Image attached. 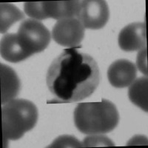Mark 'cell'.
<instances>
[{
	"instance_id": "16",
	"label": "cell",
	"mask_w": 148,
	"mask_h": 148,
	"mask_svg": "<svg viewBox=\"0 0 148 148\" xmlns=\"http://www.w3.org/2000/svg\"><path fill=\"white\" fill-rule=\"evenodd\" d=\"M137 66L145 76H147V47L141 49L137 55Z\"/></svg>"
},
{
	"instance_id": "14",
	"label": "cell",
	"mask_w": 148,
	"mask_h": 148,
	"mask_svg": "<svg viewBox=\"0 0 148 148\" xmlns=\"http://www.w3.org/2000/svg\"><path fill=\"white\" fill-rule=\"evenodd\" d=\"M82 147H113L114 143L109 138L96 134L91 136L86 137L82 143Z\"/></svg>"
},
{
	"instance_id": "3",
	"label": "cell",
	"mask_w": 148,
	"mask_h": 148,
	"mask_svg": "<svg viewBox=\"0 0 148 148\" xmlns=\"http://www.w3.org/2000/svg\"><path fill=\"white\" fill-rule=\"evenodd\" d=\"M38 110L32 101L23 99H13L2 108L3 145L9 140H18L36 125Z\"/></svg>"
},
{
	"instance_id": "10",
	"label": "cell",
	"mask_w": 148,
	"mask_h": 148,
	"mask_svg": "<svg viewBox=\"0 0 148 148\" xmlns=\"http://www.w3.org/2000/svg\"><path fill=\"white\" fill-rule=\"evenodd\" d=\"M0 76L1 102L3 104L16 97L20 90L21 83L15 71L6 64H0Z\"/></svg>"
},
{
	"instance_id": "8",
	"label": "cell",
	"mask_w": 148,
	"mask_h": 148,
	"mask_svg": "<svg viewBox=\"0 0 148 148\" xmlns=\"http://www.w3.org/2000/svg\"><path fill=\"white\" fill-rule=\"evenodd\" d=\"M119 45L125 51H139L146 47V23L133 22L125 26L120 31Z\"/></svg>"
},
{
	"instance_id": "12",
	"label": "cell",
	"mask_w": 148,
	"mask_h": 148,
	"mask_svg": "<svg viewBox=\"0 0 148 148\" xmlns=\"http://www.w3.org/2000/svg\"><path fill=\"white\" fill-rule=\"evenodd\" d=\"M147 80V76L138 78L130 84L128 90L130 101L145 112H147L148 110Z\"/></svg>"
},
{
	"instance_id": "6",
	"label": "cell",
	"mask_w": 148,
	"mask_h": 148,
	"mask_svg": "<svg viewBox=\"0 0 148 148\" xmlns=\"http://www.w3.org/2000/svg\"><path fill=\"white\" fill-rule=\"evenodd\" d=\"M110 17L108 3L104 0L81 1L77 18L84 28L98 30L105 26Z\"/></svg>"
},
{
	"instance_id": "4",
	"label": "cell",
	"mask_w": 148,
	"mask_h": 148,
	"mask_svg": "<svg viewBox=\"0 0 148 148\" xmlns=\"http://www.w3.org/2000/svg\"><path fill=\"white\" fill-rule=\"evenodd\" d=\"M81 1H47L27 2L24 4V10L28 16L36 20H44L52 18L63 19L76 17Z\"/></svg>"
},
{
	"instance_id": "7",
	"label": "cell",
	"mask_w": 148,
	"mask_h": 148,
	"mask_svg": "<svg viewBox=\"0 0 148 148\" xmlns=\"http://www.w3.org/2000/svg\"><path fill=\"white\" fill-rule=\"evenodd\" d=\"M52 36L62 46L79 47L84 36V27L76 17L58 20L52 30Z\"/></svg>"
},
{
	"instance_id": "15",
	"label": "cell",
	"mask_w": 148,
	"mask_h": 148,
	"mask_svg": "<svg viewBox=\"0 0 148 148\" xmlns=\"http://www.w3.org/2000/svg\"><path fill=\"white\" fill-rule=\"evenodd\" d=\"M48 147H82V145L76 138L66 135L58 137Z\"/></svg>"
},
{
	"instance_id": "2",
	"label": "cell",
	"mask_w": 148,
	"mask_h": 148,
	"mask_svg": "<svg viewBox=\"0 0 148 148\" xmlns=\"http://www.w3.org/2000/svg\"><path fill=\"white\" fill-rule=\"evenodd\" d=\"M119 121V114L112 101L80 103L74 110V123L84 134H104L111 132Z\"/></svg>"
},
{
	"instance_id": "1",
	"label": "cell",
	"mask_w": 148,
	"mask_h": 148,
	"mask_svg": "<svg viewBox=\"0 0 148 148\" xmlns=\"http://www.w3.org/2000/svg\"><path fill=\"white\" fill-rule=\"evenodd\" d=\"M63 50L48 68L46 83L54 98L47 104L77 102L89 97L100 81L99 66L94 59L79 51Z\"/></svg>"
},
{
	"instance_id": "11",
	"label": "cell",
	"mask_w": 148,
	"mask_h": 148,
	"mask_svg": "<svg viewBox=\"0 0 148 148\" xmlns=\"http://www.w3.org/2000/svg\"><path fill=\"white\" fill-rule=\"evenodd\" d=\"M0 53L5 60L12 63L20 62L30 56L21 46L16 34H7L2 37Z\"/></svg>"
},
{
	"instance_id": "9",
	"label": "cell",
	"mask_w": 148,
	"mask_h": 148,
	"mask_svg": "<svg viewBox=\"0 0 148 148\" xmlns=\"http://www.w3.org/2000/svg\"><path fill=\"white\" fill-rule=\"evenodd\" d=\"M137 75V68L133 62L127 59H119L108 68V77L114 88H123L130 86Z\"/></svg>"
},
{
	"instance_id": "13",
	"label": "cell",
	"mask_w": 148,
	"mask_h": 148,
	"mask_svg": "<svg viewBox=\"0 0 148 148\" xmlns=\"http://www.w3.org/2000/svg\"><path fill=\"white\" fill-rule=\"evenodd\" d=\"M25 15L16 6L10 3L0 4V32L5 34L15 22L22 20Z\"/></svg>"
},
{
	"instance_id": "5",
	"label": "cell",
	"mask_w": 148,
	"mask_h": 148,
	"mask_svg": "<svg viewBox=\"0 0 148 148\" xmlns=\"http://www.w3.org/2000/svg\"><path fill=\"white\" fill-rule=\"evenodd\" d=\"M22 48L31 56L42 52L51 42V32L39 20L27 18L22 22L16 34Z\"/></svg>"
}]
</instances>
